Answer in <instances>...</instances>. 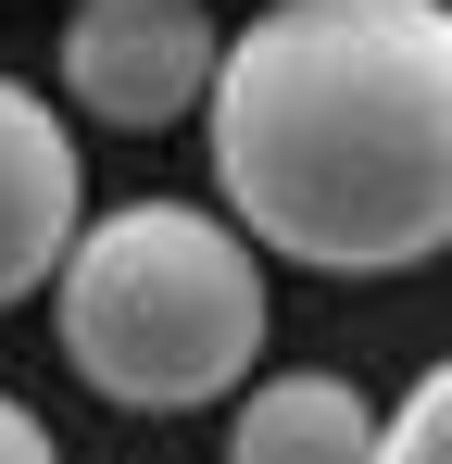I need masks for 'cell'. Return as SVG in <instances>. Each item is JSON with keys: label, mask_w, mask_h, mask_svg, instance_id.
Wrapping results in <instances>:
<instances>
[{"label": "cell", "mask_w": 452, "mask_h": 464, "mask_svg": "<svg viewBox=\"0 0 452 464\" xmlns=\"http://www.w3.org/2000/svg\"><path fill=\"white\" fill-rule=\"evenodd\" d=\"M0 464H51V427H38L13 389H0Z\"/></svg>", "instance_id": "cell-7"}, {"label": "cell", "mask_w": 452, "mask_h": 464, "mask_svg": "<svg viewBox=\"0 0 452 464\" xmlns=\"http://www.w3.org/2000/svg\"><path fill=\"white\" fill-rule=\"evenodd\" d=\"M64 364L113 414H201L264 364V238L201 201H113L64 251Z\"/></svg>", "instance_id": "cell-2"}, {"label": "cell", "mask_w": 452, "mask_h": 464, "mask_svg": "<svg viewBox=\"0 0 452 464\" xmlns=\"http://www.w3.org/2000/svg\"><path fill=\"white\" fill-rule=\"evenodd\" d=\"M214 13L201 0H75L64 13V101L101 113L113 139H163L214 101Z\"/></svg>", "instance_id": "cell-3"}, {"label": "cell", "mask_w": 452, "mask_h": 464, "mask_svg": "<svg viewBox=\"0 0 452 464\" xmlns=\"http://www.w3.org/2000/svg\"><path fill=\"white\" fill-rule=\"evenodd\" d=\"M226 214L301 276H415L452 251V0H277L226 38Z\"/></svg>", "instance_id": "cell-1"}, {"label": "cell", "mask_w": 452, "mask_h": 464, "mask_svg": "<svg viewBox=\"0 0 452 464\" xmlns=\"http://www.w3.org/2000/svg\"><path fill=\"white\" fill-rule=\"evenodd\" d=\"M75 227H88V163H75V126H64L25 76H0V314L38 302V289L64 276Z\"/></svg>", "instance_id": "cell-4"}, {"label": "cell", "mask_w": 452, "mask_h": 464, "mask_svg": "<svg viewBox=\"0 0 452 464\" xmlns=\"http://www.w3.org/2000/svg\"><path fill=\"white\" fill-rule=\"evenodd\" d=\"M226 452H239V464H389V414H377L352 377L301 364V377L239 389V414H226Z\"/></svg>", "instance_id": "cell-5"}, {"label": "cell", "mask_w": 452, "mask_h": 464, "mask_svg": "<svg viewBox=\"0 0 452 464\" xmlns=\"http://www.w3.org/2000/svg\"><path fill=\"white\" fill-rule=\"evenodd\" d=\"M389 464H452V364H427L389 401Z\"/></svg>", "instance_id": "cell-6"}]
</instances>
